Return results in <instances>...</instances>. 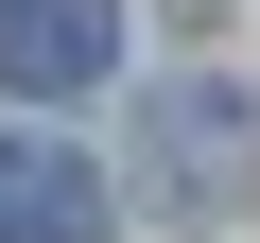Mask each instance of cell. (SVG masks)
Instances as JSON below:
<instances>
[{
  "mask_svg": "<svg viewBox=\"0 0 260 243\" xmlns=\"http://www.w3.org/2000/svg\"><path fill=\"white\" fill-rule=\"evenodd\" d=\"M243 174H260V122H243L225 87H191V70H174V87H139V191H156L174 226H225V208H243Z\"/></svg>",
  "mask_w": 260,
  "mask_h": 243,
  "instance_id": "1",
  "label": "cell"
},
{
  "mask_svg": "<svg viewBox=\"0 0 260 243\" xmlns=\"http://www.w3.org/2000/svg\"><path fill=\"white\" fill-rule=\"evenodd\" d=\"M121 70V0H0V87L18 104H70Z\"/></svg>",
  "mask_w": 260,
  "mask_h": 243,
  "instance_id": "2",
  "label": "cell"
},
{
  "mask_svg": "<svg viewBox=\"0 0 260 243\" xmlns=\"http://www.w3.org/2000/svg\"><path fill=\"white\" fill-rule=\"evenodd\" d=\"M0 243H104V174L52 139H0Z\"/></svg>",
  "mask_w": 260,
  "mask_h": 243,
  "instance_id": "3",
  "label": "cell"
}]
</instances>
